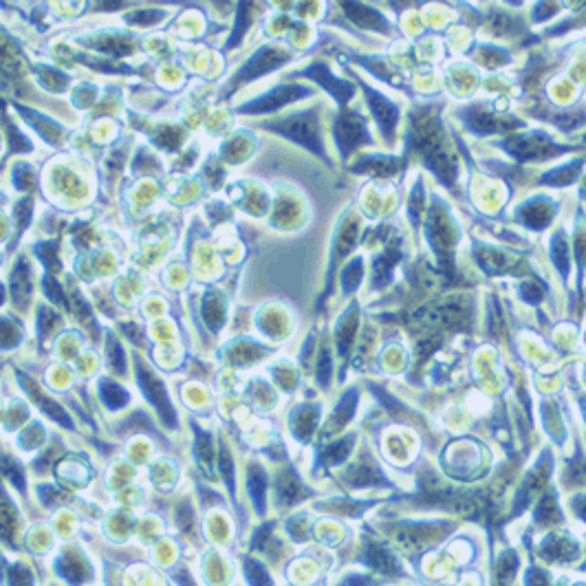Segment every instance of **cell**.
I'll list each match as a JSON object with an SVG mask.
<instances>
[{"label": "cell", "mask_w": 586, "mask_h": 586, "mask_svg": "<svg viewBox=\"0 0 586 586\" xmlns=\"http://www.w3.org/2000/svg\"><path fill=\"white\" fill-rule=\"evenodd\" d=\"M368 139L371 137L359 121V117H355V115L342 117V121L337 124V144L344 148V152L353 150L355 146L361 144V141H368Z\"/></svg>", "instance_id": "cell-5"}, {"label": "cell", "mask_w": 586, "mask_h": 586, "mask_svg": "<svg viewBox=\"0 0 586 586\" xmlns=\"http://www.w3.org/2000/svg\"><path fill=\"white\" fill-rule=\"evenodd\" d=\"M282 62H285V55H282L278 49L265 47V49H260L245 67H242L238 79H240V82H247V79H256V77H260L262 73H269V71L278 69Z\"/></svg>", "instance_id": "cell-4"}, {"label": "cell", "mask_w": 586, "mask_h": 586, "mask_svg": "<svg viewBox=\"0 0 586 586\" xmlns=\"http://www.w3.org/2000/svg\"><path fill=\"white\" fill-rule=\"evenodd\" d=\"M271 128H276L280 135H285L298 144H302L305 148L325 154V146H322L320 139V126H317V117L313 111H305V113H293L285 119H280L278 124H274Z\"/></svg>", "instance_id": "cell-1"}, {"label": "cell", "mask_w": 586, "mask_h": 586, "mask_svg": "<svg viewBox=\"0 0 586 586\" xmlns=\"http://www.w3.org/2000/svg\"><path fill=\"white\" fill-rule=\"evenodd\" d=\"M247 577H249L252 586H271L269 575L265 573V569H262L258 562H252V560L247 562Z\"/></svg>", "instance_id": "cell-11"}, {"label": "cell", "mask_w": 586, "mask_h": 586, "mask_svg": "<svg viewBox=\"0 0 586 586\" xmlns=\"http://www.w3.org/2000/svg\"><path fill=\"white\" fill-rule=\"evenodd\" d=\"M577 170H580V164H571V168H569V166H564V168L551 170L547 176H544V181H549V186H567L569 181H573V179H575Z\"/></svg>", "instance_id": "cell-10"}, {"label": "cell", "mask_w": 586, "mask_h": 586, "mask_svg": "<svg viewBox=\"0 0 586 586\" xmlns=\"http://www.w3.org/2000/svg\"><path fill=\"white\" fill-rule=\"evenodd\" d=\"M307 75H311L315 82H320L335 99H339V102H349L353 97V86L349 82H342L339 77L331 75V71L325 64H313L311 69H307Z\"/></svg>", "instance_id": "cell-6"}, {"label": "cell", "mask_w": 586, "mask_h": 586, "mask_svg": "<svg viewBox=\"0 0 586 586\" xmlns=\"http://www.w3.org/2000/svg\"><path fill=\"white\" fill-rule=\"evenodd\" d=\"M249 492H252L254 502L258 505V509H260L262 500H265V474H262L258 468L249 470Z\"/></svg>", "instance_id": "cell-9"}, {"label": "cell", "mask_w": 586, "mask_h": 586, "mask_svg": "<svg viewBox=\"0 0 586 586\" xmlns=\"http://www.w3.org/2000/svg\"><path fill=\"white\" fill-rule=\"evenodd\" d=\"M551 260H553V265L558 267V271L567 278L569 271H571V262H569V245H567V240H564L562 234H556L553 240H551Z\"/></svg>", "instance_id": "cell-8"}, {"label": "cell", "mask_w": 586, "mask_h": 586, "mask_svg": "<svg viewBox=\"0 0 586 586\" xmlns=\"http://www.w3.org/2000/svg\"><path fill=\"white\" fill-rule=\"evenodd\" d=\"M584 139H586V137H584Z\"/></svg>", "instance_id": "cell-13"}, {"label": "cell", "mask_w": 586, "mask_h": 586, "mask_svg": "<svg viewBox=\"0 0 586 586\" xmlns=\"http://www.w3.org/2000/svg\"><path fill=\"white\" fill-rule=\"evenodd\" d=\"M137 381H139V386L141 390L146 393V397L152 401V406L157 408V412L164 417L166 423H174V412H172V406H170V399L164 390V386H161V381L154 379L144 366H137Z\"/></svg>", "instance_id": "cell-3"}, {"label": "cell", "mask_w": 586, "mask_h": 586, "mask_svg": "<svg viewBox=\"0 0 586 586\" xmlns=\"http://www.w3.org/2000/svg\"><path fill=\"white\" fill-rule=\"evenodd\" d=\"M577 514L586 520V498H584V502H582V505H577Z\"/></svg>", "instance_id": "cell-12"}, {"label": "cell", "mask_w": 586, "mask_h": 586, "mask_svg": "<svg viewBox=\"0 0 586 586\" xmlns=\"http://www.w3.org/2000/svg\"><path fill=\"white\" fill-rule=\"evenodd\" d=\"M368 102L373 106V115L377 119L381 133L390 135L395 130V124H397V106L390 102V99H386L379 93H373V91L368 93Z\"/></svg>", "instance_id": "cell-7"}, {"label": "cell", "mask_w": 586, "mask_h": 586, "mask_svg": "<svg viewBox=\"0 0 586 586\" xmlns=\"http://www.w3.org/2000/svg\"><path fill=\"white\" fill-rule=\"evenodd\" d=\"M307 95H311V91L305 89V86H300V84L278 86V89H274L271 93H267V95H262V97H258V99H252V102H247L245 106H242V111L249 113V115L274 113V111H278L280 106H285V104H289V102H295V99L307 97Z\"/></svg>", "instance_id": "cell-2"}]
</instances>
